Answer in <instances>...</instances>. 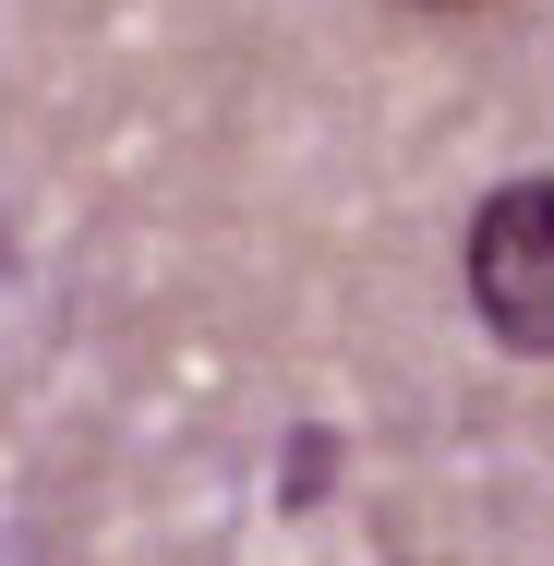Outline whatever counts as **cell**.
Here are the masks:
<instances>
[{"label":"cell","instance_id":"7a4b0ae2","mask_svg":"<svg viewBox=\"0 0 554 566\" xmlns=\"http://www.w3.org/2000/svg\"><path fill=\"white\" fill-rule=\"evenodd\" d=\"M435 12H458V0H435Z\"/></svg>","mask_w":554,"mask_h":566},{"label":"cell","instance_id":"6da1fadb","mask_svg":"<svg viewBox=\"0 0 554 566\" xmlns=\"http://www.w3.org/2000/svg\"><path fill=\"white\" fill-rule=\"evenodd\" d=\"M458 277H470V314L506 349L554 361V169H519V181H494L470 206Z\"/></svg>","mask_w":554,"mask_h":566}]
</instances>
